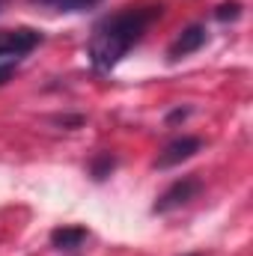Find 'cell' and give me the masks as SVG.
<instances>
[{"label":"cell","instance_id":"obj_9","mask_svg":"<svg viewBox=\"0 0 253 256\" xmlns=\"http://www.w3.org/2000/svg\"><path fill=\"white\" fill-rule=\"evenodd\" d=\"M220 21H226V18H238L242 15V3H224V6H218V12H214Z\"/></svg>","mask_w":253,"mask_h":256},{"label":"cell","instance_id":"obj_6","mask_svg":"<svg viewBox=\"0 0 253 256\" xmlns=\"http://www.w3.org/2000/svg\"><path fill=\"white\" fill-rule=\"evenodd\" d=\"M86 242V230L84 226H60L51 232V248L57 250H74Z\"/></svg>","mask_w":253,"mask_h":256},{"label":"cell","instance_id":"obj_1","mask_svg":"<svg viewBox=\"0 0 253 256\" xmlns=\"http://www.w3.org/2000/svg\"><path fill=\"white\" fill-rule=\"evenodd\" d=\"M161 15V6H128L116 15L102 18L92 27L86 57L96 72H110L128 51L143 39L149 24Z\"/></svg>","mask_w":253,"mask_h":256},{"label":"cell","instance_id":"obj_10","mask_svg":"<svg viewBox=\"0 0 253 256\" xmlns=\"http://www.w3.org/2000/svg\"><path fill=\"white\" fill-rule=\"evenodd\" d=\"M0 3H3V0H0Z\"/></svg>","mask_w":253,"mask_h":256},{"label":"cell","instance_id":"obj_2","mask_svg":"<svg viewBox=\"0 0 253 256\" xmlns=\"http://www.w3.org/2000/svg\"><path fill=\"white\" fill-rule=\"evenodd\" d=\"M42 42V33L33 27H15L0 33V66H15Z\"/></svg>","mask_w":253,"mask_h":256},{"label":"cell","instance_id":"obj_3","mask_svg":"<svg viewBox=\"0 0 253 256\" xmlns=\"http://www.w3.org/2000/svg\"><path fill=\"white\" fill-rule=\"evenodd\" d=\"M200 191H202V182H200L196 176H182V179H176L167 191L155 200L152 212H155V214H167V212H173V208H179V206H188Z\"/></svg>","mask_w":253,"mask_h":256},{"label":"cell","instance_id":"obj_7","mask_svg":"<svg viewBox=\"0 0 253 256\" xmlns=\"http://www.w3.org/2000/svg\"><path fill=\"white\" fill-rule=\"evenodd\" d=\"M42 9H51V12H84V9H92L96 3L102 0H30Z\"/></svg>","mask_w":253,"mask_h":256},{"label":"cell","instance_id":"obj_5","mask_svg":"<svg viewBox=\"0 0 253 256\" xmlns=\"http://www.w3.org/2000/svg\"><path fill=\"white\" fill-rule=\"evenodd\" d=\"M206 45V27H200V24H190L185 27L173 42H170V48H167V60H182V57H188L194 51H200Z\"/></svg>","mask_w":253,"mask_h":256},{"label":"cell","instance_id":"obj_4","mask_svg":"<svg viewBox=\"0 0 253 256\" xmlns=\"http://www.w3.org/2000/svg\"><path fill=\"white\" fill-rule=\"evenodd\" d=\"M200 149H202V140H200V137H179V140H173V143L164 146V152L158 155L155 167H161V170L176 167V164H182V161L194 158Z\"/></svg>","mask_w":253,"mask_h":256},{"label":"cell","instance_id":"obj_8","mask_svg":"<svg viewBox=\"0 0 253 256\" xmlns=\"http://www.w3.org/2000/svg\"><path fill=\"white\" fill-rule=\"evenodd\" d=\"M114 164H116V161H114L110 155H98V158L92 161V176H96V179H104V176H110Z\"/></svg>","mask_w":253,"mask_h":256}]
</instances>
